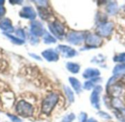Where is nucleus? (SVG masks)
I'll use <instances>...</instances> for the list:
<instances>
[{
    "instance_id": "4",
    "label": "nucleus",
    "mask_w": 125,
    "mask_h": 122,
    "mask_svg": "<svg viewBox=\"0 0 125 122\" xmlns=\"http://www.w3.org/2000/svg\"><path fill=\"white\" fill-rule=\"evenodd\" d=\"M113 29H114V24L112 22H105V23H102L97 27L96 32L100 36L108 37L110 35H111Z\"/></svg>"
},
{
    "instance_id": "9",
    "label": "nucleus",
    "mask_w": 125,
    "mask_h": 122,
    "mask_svg": "<svg viewBox=\"0 0 125 122\" xmlns=\"http://www.w3.org/2000/svg\"><path fill=\"white\" fill-rule=\"evenodd\" d=\"M56 50L64 57H73L76 54V52L74 49L64 45H59L56 48Z\"/></svg>"
},
{
    "instance_id": "22",
    "label": "nucleus",
    "mask_w": 125,
    "mask_h": 122,
    "mask_svg": "<svg viewBox=\"0 0 125 122\" xmlns=\"http://www.w3.org/2000/svg\"><path fill=\"white\" fill-rule=\"evenodd\" d=\"M107 10L109 13L111 14H114L116 11H117V4L116 3H114V2H111L108 7H107Z\"/></svg>"
},
{
    "instance_id": "21",
    "label": "nucleus",
    "mask_w": 125,
    "mask_h": 122,
    "mask_svg": "<svg viewBox=\"0 0 125 122\" xmlns=\"http://www.w3.org/2000/svg\"><path fill=\"white\" fill-rule=\"evenodd\" d=\"M39 13H40V16L42 18V19H48L50 17V14L48 12V10L45 8V7H40L39 8Z\"/></svg>"
},
{
    "instance_id": "13",
    "label": "nucleus",
    "mask_w": 125,
    "mask_h": 122,
    "mask_svg": "<svg viewBox=\"0 0 125 122\" xmlns=\"http://www.w3.org/2000/svg\"><path fill=\"white\" fill-rule=\"evenodd\" d=\"M0 28L5 32H12L14 30V28L12 25L11 21L9 18H4L0 22Z\"/></svg>"
},
{
    "instance_id": "24",
    "label": "nucleus",
    "mask_w": 125,
    "mask_h": 122,
    "mask_svg": "<svg viewBox=\"0 0 125 122\" xmlns=\"http://www.w3.org/2000/svg\"><path fill=\"white\" fill-rule=\"evenodd\" d=\"M114 60L115 62L125 63V53H122V54H119L118 56H116Z\"/></svg>"
},
{
    "instance_id": "32",
    "label": "nucleus",
    "mask_w": 125,
    "mask_h": 122,
    "mask_svg": "<svg viewBox=\"0 0 125 122\" xmlns=\"http://www.w3.org/2000/svg\"><path fill=\"white\" fill-rule=\"evenodd\" d=\"M10 3H13V2L14 3H22L23 1H10Z\"/></svg>"
},
{
    "instance_id": "34",
    "label": "nucleus",
    "mask_w": 125,
    "mask_h": 122,
    "mask_svg": "<svg viewBox=\"0 0 125 122\" xmlns=\"http://www.w3.org/2000/svg\"></svg>"
},
{
    "instance_id": "7",
    "label": "nucleus",
    "mask_w": 125,
    "mask_h": 122,
    "mask_svg": "<svg viewBox=\"0 0 125 122\" xmlns=\"http://www.w3.org/2000/svg\"><path fill=\"white\" fill-rule=\"evenodd\" d=\"M102 91H103V88L100 85H97L94 88L93 92L92 93L90 97V100L92 106L97 110H100V94L102 92Z\"/></svg>"
},
{
    "instance_id": "14",
    "label": "nucleus",
    "mask_w": 125,
    "mask_h": 122,
    "mask_svg": "<svg viewBox=\"0 0 125 122\" xmlns=\"http://www.w3.org/2000/svg\"><path fill=\"white\" fill-rule=\"evenodd\" d=\"M100 72L98 69L95 68H87L83 74V77L86 79H89V78H94L100 76Z\"/></svg>"
},
{
    "instance_id": "16",
    "label": "nucleus",
    "mask_w": 125,
    "mask_h": 122,
    "mask_svg": "<svg viewBox=\"0 0 125 122\" xmlns=\"http://www.w3.org/2000/svg\"><path fill=\"white\" fill-rule=\"evenodd\" d=\"M67 68L69 71L73 74H77L80 71V66L77 63H74L72 62H69L67 63Z\"/></svg>"
},
{
    "instance_id": "25",
    "label": "nucleus",
    "mask_w": 125,
    "mask_h": 122,
    "mask_svg": "<svg viewBox=\"0 0 125 122\" xmlns=\"http://www.w3.org/2000/svg\"><path fill=\"white\" fill-rule=\"evenodd\" d=\"M75 114L73 113H70V115H67V116H65L62 122H72L74 119H75Z\"/></svg>"
},
{
    "instance_id": "31",
    "label": "nucleus",
    "mask_w": 125,
    "mask_h": 122,
    "mask_svg": "<svg viewBox=\"0 0 125 122\" xmlns=\"http://www.w3.org/2000/svg\"><path fill=\"white\" fill-rule=\"evenodd\" d=\"M97 122V120H95L94 119L92 118V119H89V120H88V122Z\"/></svg>"
},
{
    "instance_id": "29",
    "label": "nucleus",
    "mask_w": 125,
    "mask_h": 122,
    "mask_svg": "<svg viewBox=\"0 0 125 122\" xmlns=\"http://www.w3.org/2000/svg\"><path fill=\"white\" fill-rule=\"evenodd\" d=\"M4 13H5V8L2 5H0V16L4 15Z\"/></svg>"
},
{
    "instance_id": "1",
    "label": "nucleus",
    "mask_w": 125,
    "mask_h": 122,
    "mask_svg": "<svg viewBox=\"0 0 125 122\" xmlns=\"http://www.w3.org/2000/svg\"><path fill=\"white\" fill-rule=\"evenodd\" d=\"M59 100V96L56 94H49L42 103V111L45 114H49Z\"/></svg>"
},
{
    "instance_id": "12",
    "label": "nucleus",
    "mask_w": 125,
    "mask_h": 122,
    "mask_svg": "<svg viewBox=\"0 0 125 122\" xmlns=\"http://www.w3.org/2000/svg\"><path fill=\"white\" fill-rule=\"evenodd\" d=\"M42 57L48 62H56L59 60V54L53 49H47L42 52Z\"/></svg>"
},
{
    "instance_id": "27",
    "label": "nucleus",
    "mask_w": 125,
    "mask_h": 122,
    "mask_svg": "<svg viewBox=\"0 0 125 122\" xmlns=\"http://www.w3.org/2000/svg\"><path fill=\"white\" fill-rule=\"evenodd\" d=\"M16 34H17L18 36H20L21 38H23V39L25 38V34H24V31H23V29H18V30L16 31Z\"/></svg>"
},
{
    "instance_id": "23",
    "label": "nucleus",
    "mask_w": 125,
    "mask_h": 122,
    "mask_svg": "<svg viewBox=\"0 0 125 122\" xmlns=\"http://www.w3.org/2000/svg\"><path fill=\"white\" fill-rule=\"evenodd\" d=\"M98 79H93L90 81H86L85 83H84V85H83V88L84 89L86 90H91L93 87H94V82H95L96 80H97ZM98 82V81H97Z\"/></svg>"
},
{
    "instance_id": "26",
    "label": "nucleus",
    "mask_w": 125,
    "mask_h": 122,
    "mask_svg": "<svg viewBox=\"0 0 125 122\" xmlns=\"http://www.w3.org/2000/svg\"><path fill=\"white\" fill-rule=\"evenodd\" d=\"M7 116H8V117L10 119V120L12 122H21V120L18 116H13V115H10V114H7Z\"/></svg>"
},
{
    "instance_id": "28",
    "label": "nucleus",
    "mask_w": 125,
    "mask_h": 122,
    "mask_svg": "<svg viewBox=\"0 0 125 122\" xmlns=\"http://www.w3.org/2000/svg\"><path fill=\"white\" fill-rule=\"evenodd\" d=\"M98 114L100 115V116H101V117H103V118H105V119H111V117L108 113H104V112H99Z\"/></svg>"
},
{
    "instance_id": "5",
    "label": "nucleus",
    "mask_w": 125,
    "mask_h": 122,
    "mask_svg": "<svg viewBox=\"0 0 125 122\" xmlns=\"http://www.w3.org/2000/svg\"><path fill=\"white\" fill-rule=\"evenodd\" d=\"M113 107L116 110V117L121 122H125V108L123 106L122 102L119 99L115 98L113 100Z\"/></svg>"
},
{
    "instance_id": "15",
    "label": "nucleus",
    "mask_w": 125,
    "mask_h": 122,
    "mask_svg": "<svg viewBox=\"0 0 125 122\" xmlns=\"http://www.w3.org/2000/svg\"><path fill=\"white\" fill-rule=\"evenodd\" d=\"M69 81H70L71 85L73 86V88H74V90L76 91V93H78V94L81 93V82L75 77H70Z\"/></svg>"
},
{
    "instance_id": "10",
    "label": "nucleus",
    "mask_w": 125,
    "mask_h": 122,
    "mask_svg": "<svg viewBox=\"0 0 125 122\" xmlns=\"http://www.w3.org/2000/svg\"><path fill=\"white\" fill-rule=\"evenodd\" d=\"M85 39L86 44L92 47H96L97 46H100L102 43V39L98 35L94 34H89Z\"/></svg>"
},
{
    "instance_id": "18",
    "label": "nucleus",
    "mask_w": 125,
    "mask_h": 122,
    "mask_svg": "<svg viewBox=\"0 0 125 122\" xmlns=\"http://www.w3.org/2000/svg\"><path fill=\"white\" fill-rule=\"evenodd\" d=\"M124 72H125V63L116 66L113 71V73L114 74V75H119Z\"/></svg>"
},
{
    "instance_id": "2",
    "label": "nucleus",
    "mask_w": 125,
    "mask_h": 122,
    "mask_svg": "<svg viewBox=\"0 0 125 122\" xmlns=\"http://www.w3.org/2000/svg\"><path fill=\"white\" fill-rule=\"evenodd\" d=\"M16 112L23 118L32 116L34 113L33 107L24 100L20 101L16 106Z\"/></svg>"
},
{
    "instance_id": "33",
    "label": "nucleus",
    "mask_w": 125,
    "mask_h": 122,
    "mask_svg": "<svg viewBox=\"0 0 125 122\" xmlns=\"http://www.w3.org/2000/svg\"><path fill=\"white\" fill-rule=\"evenodd\" d=\"M4 2V1H0V5L3 4V3Z\"/></svg>"
},
{
    "instance_id": "8",
    "label": "nucleus",
    "mask_w": 125,
    "mask_h": 122,
    "mask_svg": "<svg viewBox=\"0 0 125 122\" xmlns=\"http://www.w3.org/2000/svg\"><path fill=\"white\" fill-rule=\"evenodd\" d=\"M31 32L34 36H42L45 34V31L43 25L40 21H34L31 24Z\"/></svg>"
},
{
    "instance_id": "19",
    "label": "nucleus",
    "mask_w": 125,
    "mask_h": 122,
    "mask_svg": "<svg viewBox=\"0 0 125 122\" xmlns=\"http://www.w3.org/2000/svg\"><path fill=\"white\" fill-rule=\"evenodd\" d=\"M64 90L65 94H66L67 99H69V101L70 102H74V94H73V92L72 91V90L67 86H64Z\"/></svg>"
},
{
    "instance_id": "17",
    "label": "nucleus",
    "mask_w": 125,
    "mask_h": 122,
    "mask_svg": "<svg viewBox=\"0 0 125 122\" xmlns=\"http://www.w3.org/2000/svg\"><path fill=\"white\" fill-rule=\"evenodd\" d=\"M43 41L45 43L49 44V43H54L56 42V40L54 37H53L50 33L48 32H45L43 35Z\"/></svg>"
},
{
    "instance_id": "20",
    "label": "nucleus",
    "mask_w": 125,
    "mask_h": 122,
    "mask_svg": "<svg viewBox=\"0 0 125 122\" xmlns=\"http://www.w3.org/2000/svg\"><path fill=\"white\" fill-rule=\"evenodd\" d=\"M7 38H9L10 39V41H12L14 43H15V44H18V45H21V44H23V43H24V41L23 40V39H20V38H15V37H14L13 35H10V34H8V33H4Z\"/></svg>"
},
{
    "instance_id": "6",
    "label": "nucleus",
    "mask_w": 125,
    "mask_h": 122,
    "mask_svg": "<svg viewBox=\"0 0 125 122\" xmlns=\"http://www.w3.org/2000/svg\"><path fill=\"white\" fill-rule=\"evenodd\" d=\"M85 38V35L83 32H71L67 34V41L74 45L80 44L83 41Z\"/></svg>"
},
{
    "instance_id": "11",
    "label": "nucleus",
    "mask_w": 125,
    "mask_h": 122,
    "mask_svg": "<svg viewBox=\"0 0 125 122\" xmlns=\"http://www.w3.org/2000/svg\"><path fill=\"white\" fill-rule=\"evenodd\" d=\"M20 16L24 18L33 20L36 18L37 14L34 10L31 7H24L19 13Z\"/></svg>"
},
{
    "instance_id": "3",
    "label": "nucleus",
    "mask_w": 125,
    "mask_h": 122,
    "mask_svg": "<svg viewBox=\"0 0 125 122\" xmlns=\"http://www.w3.org/2000/svg\"><path fill=\"white\" fill-rule=\"evenodd\" d=\"M48 27H49V29L51 30V32L56 38H58L59 39H62L63 36L64 35V27L62 25V24L56 21H53V22L49 24Z\"/></svg>"
},
{
    "instance_id": "30",
    "label": "nucleus",
    "mask_w": 125,
    "mask_h": 122,
    "mask_svg": "<svg viewBox=\"0 0 125 122\" xmlns=\"http://www.w3.org/2000/svg\"><path fill=\"white\" fill-rule=\"evenodd\" d=\"M30 55H31V56H32L34 58H36V59H37V60H41V58H40V57H38V56H37L36 54H30Z\"/></svg>"
}]
</instances>
